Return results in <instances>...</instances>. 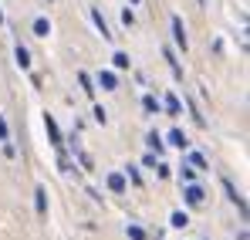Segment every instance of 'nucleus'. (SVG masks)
Here are the masks:
<instances>
[{"label": "nucleus", "instance_id": "f257e3e1", "mask_svg": "<svg viewBox=\"0 0 250 240\" xmlns=\"http://www.w3.org/2000/svg\"><path fill=\"white\" fill-rule=\"evenodd\" d=\"M44 129H47V139H51V146H54L58 153H64V139H61V129H58V122L51 119V115H44Z\"/></svg>", "mask_w": 250, "mask_h": 240}, {"label": "nucleus", "instance_id": "f03ea898", "mask_svg": "<svg viewBox=\"0 0 250 240\" xmlns=\"http://www.w3.org/2000/svg\"><path fill=\"white\" fill-rule=\"evenodd\" d=\"M183 196H186V203H189V206H203V200H207V193H203V190H200L196 183H186Z\"/></svg>", "mask_w": 250, "mask_h": 240}, {"label": "nucleus", "instance_id": "7ed1b4c3", "mask_svg": "<svg viewBox=\"0 0 250 240\" xmlns=\"http://www.w3.org/2000/svg\"><path fill=\"white\" fill-rule=\"evenodd\" d=\"M172 41H176V47H179V51H186V47H189V41H186V27H183V21H179V17H172Z\"/></svg>", "mask_w": 250, "mask_h": 240}, {"label": "nucleus", "instance_id": "20e7f679", "mask_svg": "<svg viewBox=\"0 0 250 240\" xmlns=\"http://www.w3.org/2000/svg\"><path fill=\"white\" fill-rule=\"evenodd\" d=\"M91 21H95V27H98V34H102L105 41H112V38H115V34L108 31V24H105V17H102V10H98V7H91Z\"/></svg>", "mask_w": 250, "mask_h": 240}, {"label": "nucleus", "instance_id": "39448f33", "mask_svg": "<svg viewBox=\"0 0 250 240\" xmlns=\"http://www.w3.org/2000/svg\"><path fill=\"white\" fill-rule=\"evenodd\" d=\"M223 190H227V196H230V200H233L237 206H240V213L247 217V203H244V196H240V193L233 190V183H230V179H223Z\"/></svg>", "mask_w": 250, "mask_h": 240}, {"label": "nucleus", "instance_id": "423d86ee", "mask_svg": "<svg viewBox=\"0 0 250 240\" xmlns=\"http://www.w3.org/2000/svg\"><path fill=\"white\" fill-rule=\"evenodd\" d=\"M108 190H112V193H125V176L122 173H108Z\"/></svg>", "mask_w": 250, "mask_h": 240}, {"label": "nucleus", "instance_id": "0eeeda50", "mask_svg": "<svg viewBox=\"0 0 250 240\" xmlns=\"http://www.w3.org/2000/svg\"><path fill=\"white\" fill-rule=\"evenodd\" d=\"M14 61L27 71V68H31V54H27V47H21V44H17V47H14Z\"/></svg>", "mask_w": 250, "mask_h": 240}, {"label": "nucleus", "instance_id": "6e6552de", "mask_svg": "<svg viewBox=\"0 0 250 240\" xmlns=\"http://www.w3.org/2000/svg\"><path fill=\"white\" fill-rule=\"evenodd\" d=\"M0 142H3V153H7V156H14V146H10V132H7V122H3V115H0Z\"/></svg>", "mask_w": 250, "mask_h": 240}, {"label": "nucleus", "instance_id": "1a4fd4ad", "mask_svg": "<svg viewBox=\"0 0 250 240\" xmlns=\"http://www.w3.org/2000/svg\"><path fill=\"white\" fill-rule=\"evenodd\" d=\"M78 85H82L84 95H95V81H91V75H88V71H78Z\"/></svg>", "mask_w": 250, "mask_h": 240}, {"label": "nucleus", "instance_id": "9d476101", "mask_svg": "<svg viewBox=\"0 0 250 240\" xmlns=\"http://www.w3.org/2000/svg\"><path fill=\"white\" fill-rule=\"evenodd\" d=\"M34 34H38V38H47V34H51V21H47V17H38V21H34Z\"/></svg>", "mask_w": 250, "mask_h": 240}, {"label": "nucleus", "instance_id": "9b49d317", "mask_svg": "<svg viewBox=\"0 0 250 240\" xmlns=\"http://www.w3.org/2000/svg\"><path fill=\"white\" fill-rule=\"evenodd\" d=\"M98 85H102V88H108V91H112V88H119V78H115V75H112V71H102V75H98Z\"/></svg>", "mask_w": 250, "mask_h": 240}, {"label": "nucleus", "instance_id": "f8f14e48", "mask_svg": "<svg viewBox=\"0 0 250 240\" xmlns=\"http://www.w3.org/2000/svg\"><path fill=\"white\" fill-rule=\"evenodd\" d=\"M169 142H172L176 149H186V146H189V139H186V135H183L179 129H172V132H169Z\"/></svg>", "mask_w": 250, "mask_h": 240}, {"label": "nucleus", "instance_id": "ddd939ff", "mask_svg": "<svg viewBox=\"0 0 250 240\" xmlns=\"http://www.w3.org/2000/svg\"><path fill=\"white\" fill-rule=\"evenodd\" d=\"M163 105H166L169 115H179V112H183V105H179V98H176V95H166V102H163Z\"/></svg>", "mask_w": 250, "mask_h": 240}, {"label": "nucleus", "instance_id": "4468645a", "mask_svg": "<svg viewBox=\"0 0 250 240\" xmlns=\"http://www.w3.org/2000/svg\"><path fill=\"white\" fill-rule=\"evenodd\" d=\"M169 223H172V227H176V230H183V227H189V217H186V213H183V210H176V213H172V220H169Z\"/></svg>", "mask_w": 250, "mask_h": 240}, {"label": "nucleus", "instance_id": "2eb2a0df", "mask_svg": "<svg viewBox=\"0 0 250 240\" xmlns=\"http://www.w3.org/2000/svg\"><path fill=\"white\" fill-rule=\"evenodd\" d=\"M34 196H38V213H47V193H44V186H38V190H34Z\"/></svg>", "mask_w": 250, "mask_h": 240}, {"label": "nucleus", "instance_id": "dca6fc26", "mask_svg": "<svg viewBox=\"0 0 250 240\" xmlns=\"http://www.w3.org/2000/svg\"><path fill=\"white\" fill-rule=\"evenodd\" d=\"M112 65H115L119 71H125V68H128V54H125V51H115V54H112Z\"/></svg>", "mask_w": 250, "mask_h": 240}, {"label": "nucleus", "instance_id": "f3484780", "mask_svg": "<svg viewBox=\"0 0 250 240\" xmlns=\"http://www.w3.org/2000/svg\"><path fill=\"white\" fill-rule=\"evenodd\" d=\"M189 166H193L196 173H203V169H207V159H203L200 153H189Z\"/></svg>", "mask_w": 250, "mask_h": 240}, {"label": "nucleus", "instance_id": "a211bd4d", "mask_svg": "<svg viewBox=\"0 0 250 240\" xmlns=\"http://www.w3.org/2000/svg\"><path fill=\"white\" fill-rule=\"evenodd\" d=\"M146 142H149V149H152V153H163V139H159V132H149V139H146Z\"/></svg>", "mask_w": 250, "mask_h": 240}, {"label": "nucleus", "instance_id": "6ab92c4d", "mask_svg": "<svg viewBox=\"0 0 250 240\" xmlns=\"http://www.w3.org/2000/svg\"><path fill=\"white\" fill-rule=\"evenodd\" d=\"M166 61H169V68H172V75H176V78H183V68H179V61L172 58V51H166Z\"/></svg>", "mask_w": 250, "mask_h": 240}, {"label": "nucleus", "instance_id": "aec40b11", "mask_svg": "<svg viewBox=\"0 0 250 240\" xmlns=\"http://www.w3.org/2000/svg\"><path fill=\"white\" fill-rule=\"evenodd\" d=\"M142 105H146V112H159V102H156V95H146V98H142Z\"/></svg>", "mask_w": 250, "mask_h": 240}, {"label": "nucleus", "instance_id": "412c9836", "mask_svg": "<svg viewBox=\"0 0 250 240\" xmlns=\"http://www.w3.org/2000/svg\"><path fill=\"white\" fill-rule=\"evenodd\" d=\"M179 176H183V183H193V179H196V169H193V166H183Z\"/></svg>", "mask_w": 250, "mask_h": 240}, {"label": "nucleus", "instance_id": "4be33fe9", "mask_svg": "<svg viewBox=\"0 0 250 240\" xmlns=\"http://www.w3.org/2000/svg\"><path fill=\"white\" fill-rule=\"evenodd\" d=\"M125 173H128V179H132V183H142V176H139V169H135V166H128Z\"/></svg>", "mask_w": 250, "mask_h": 240}, {"label": "nucleus", "instance_id": "5701e85b", "mask_svg": "<svg viewBox=\"0 0 250 240\" xmlns=\"http://www.w3.org/2000/svg\"><path fill=\"white\" fill-rule=\"evenodd\" d=\"M128 237H132V240H146V234H142L139 227H128Z\"/></svg>", "mask_w": 250, "mask_h": 240}, {"label": "nucleus", "instance_id": "b1692460", "mask_svg": "<svg viewBox=\"0 0 250 240\" xmlns=\"http://www.w3.org/2000/svg\"><path fill=\"white\" fill-rule=\"evenodd\" d=\"M0 24H3V10H0Z\"/></svg>", "mask_w": 250, "mask_h": 240}, {"label": "nucleus", "instance_id": "393cba45", "mask_svg": "<svg viewBox=\"0 0 250 240\" xmlns=\"http://www.w3.org/2000/svg\"><path fill=\"white\" fill-rule=\"evenodd\" d=\"M200 3H203V0H200Z\"/></svg>", "mask_w": 250, "mask_h": 240}]
</instances>
